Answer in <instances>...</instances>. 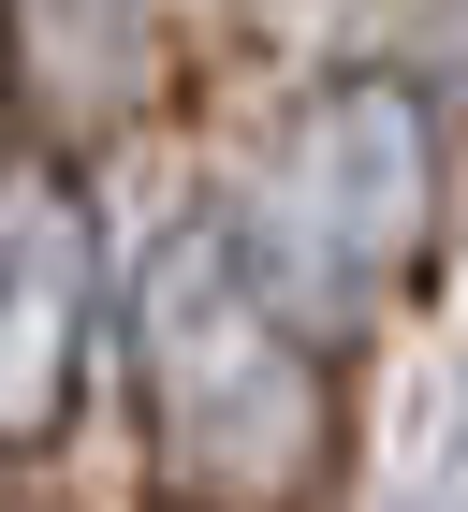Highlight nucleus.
Returning a JSON list of instances; mask_svg holds the SVG:
<instances>
[{"mask_svg": "<svg viewBox=\"0 0 468 512\" xmlns=\"http://www.w3.org/2000/svg\"><path fill=\"white\" fill-rule=\"evenodd\" d=\"M234 264L264 278V308L293 337H366V322L410 293L439 235V118H425V74H322L293 118H278L249 205L220 220Z\"/></svg>", "mask_w": 468, "mask_h": 512, "instance_id": "f257e3e1", "label": "nucleus"}, {"mask_svg": "<svg viewBox=\"0 0 468 512\" xmlns=\"http://www.w3.org/2000/svg\"><path fill=\"white\" fill-rule=\"evenodd\" d=\"M132 352H147L161 469L191 512H293L322 483V337L264 308L220 220L161 235V264L132 278Z\"/></svg>", "mask_w": 468, "mask_h": 512, "instance_id": "f03ea898", "label": "nucleus"}, {"mask_svg": "<svg viewBox=\"0 0 468 512\" xmlns=\"http://www.w3.org/2000/svg\"><path fill=\"white\" fill-rule=\"evenodd\" d=\"M88 395V191L74 161H0V454H44Z\"/></svg>", "mask_w": 468, "mask_h": 512, "instance_id": "7ed1b4c3", "label": "nucleus"}, {"mask_svg": "<svg viewBox=\"0 0 468 512\" xmlns=\"http://www.w3.org/2000/svg\"><path fill=\"white\" fill-rule=\"evenodd\" d=\"M0 74L59 147L161 103V15L147 0H0Z\"/></svg>", "mask_w": 468, "mask_h": 512, "instance_id": "20e7f679", "label": "nucleus"}, {"mask_svg": "<svg viewBox=\"0 0 468 512\" xmlns=\"http://www.w3.org/2000/svg\"><path fill=\"white\" fill-rule=\"evenodd\" d=\"M410 44H425L439 88H468V0H425V15H410Z\"/></svg>", "mask_w": 468, "mask_h": 512, "instance_id": "39448f33", "label": "nucleus"}]
</instances>
